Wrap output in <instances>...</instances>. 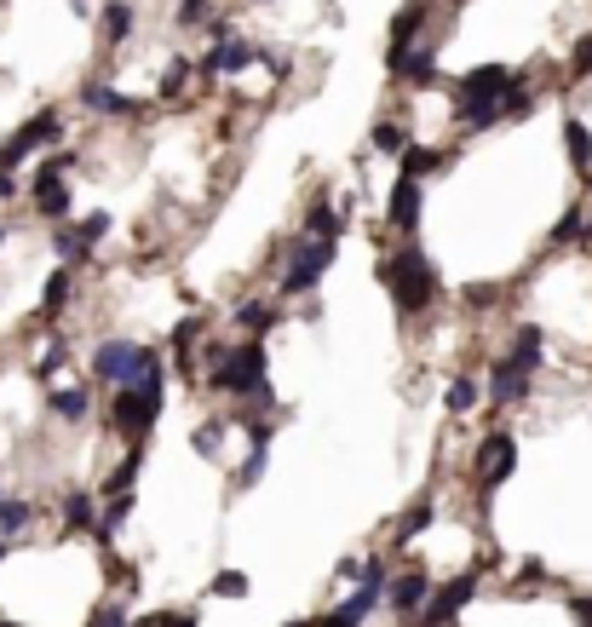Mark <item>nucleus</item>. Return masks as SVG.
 I'll list each match as a JSON object with an SVG mask.
<instances>
[{
  "instance_id": "30",
  "label": "nucleus",
  "mask_w": 592,
  "mask_h": 627,
  "mask_svg": "<svg viewBox=\"0 0 592 627\" xmlns=\"http://www.w3.org/2000/svg\"><path fill=\"white\" fill-rule=\"evenodd\" d=\"M29 518H35V507H23V501H6V495H0V530H6V535L29 530Z\"/></svg>"
},
{
  "instance_id": "52",
  "label": "nucleus",
  "mask_w": 592,
  "mask_h": 627,
  "mask_svg": "<svg viewBox=\"0 0 592 627\" xmlns=\"http://www.w3.org/2000/svg\"><path fill=\"white\" fill-rule=\"evenodd\" d=\"M288 627H305V622H288Z\"/></svg>"
},
{
  "instance_id": "4",
  "label": "nucleus",
  "mask_w": 592,
  "mask_h": 627,
  "mask_svg": "<svg viewBox=\"0 0 592 627\" xmlns=\"http://www.w3.org/2000/svg\"><path fill=\"white\" fill-rule=\"evenodd\" d=\"M161 415V369H150L138 386H115V403H110V426L127 432V438H144Z\"/></svg>"
},
{
  "instance_id": "36",
  "label": "nucleus",
  "mask_w": 592,
  "mask_h": 627,
  "mask_svg": "<svg viewBox=\"0 0 592 627\" xmlns=\"http://www.w3.org/2000/svg\"><path fill=\"white\" fill-rule=\"evenodd\" d=\"M127 622H133V616H127L121 604H98V610H92V622H87V627H127Z\"/></svg>"
},
{
  "instance_id": "8",
  "label": "nucleus",
  "mask_w": 592,
  "mask_h": 627,
  "mask_svg": "<svg viewBox=\"0 0 592 627\" xmlns=\"http://www.w3.org/2000/svg\"><path fill=\"white\" fill-rule=\"evenodd\" d=\"M472 593H478V576H472V570H466V576H455V581H443L437 593H426V604H420V622H426V627H449L460 610L472 604Z\"/></svg>"
},
{
  "instance_id": "7",
  "label": "nucleus",
  "mask_w": 592,
  "mask_h": 627,
  "mask_svg": "<svg viewBox=\"0 0 592 627\" xmlns=\"http://www.w3.org/2000/svg\"><path fill=\"white\" fill-rule=\"evenodd\" d=\"M58 133H64V121H58V110H41L35 121H23L12 139L0 144V167L12 173V167H23L35 150H46V144H58Z\"/></svg>"
},
{
  "instance_id": "21",
  "label": "nucleus",
  "mask_w": 592,
  "mask_h": 627,
  "mask_svg": "<svg viewBox=\"0 0 592 627\" xmlns=\"http://www.w3.org/2000/svg\"><path fill=\"white\" fill-rule=\"evenodd\" d=\"M236 323L248 328V334H259V340H265V334H271L282 317H276V305H265V300H242V305H236Z\"/></svg>"
},
{
  "instance_id": "38",
  "label": "nucleus",
  "mask_w": 592,
  "mask_h": 627,
  "mask_svg": "<svg viewBox=\"0 0 592 627\" xmlns=\"http://www.w3.org/2000/svg\"><path fill=\"white\" fill-rule=\"evenodd\" d=\"M570 75H592V35H581L570 52Z\"/></svg>"
},
{
  "instance_id": "37",
  "label": "nucleus",
  "mask_w": 592,
  "mask_h": 627,
  "mask_svg": "<svg viewBox=\"0 0 592 627\" xmlns=\"http://www.w3.org/2000/svg\"><path fill=\"white\" fill-rule=\"evenodd\" d=\"M581 225H587V213H581V208H570L564 219H558V231H552V242H575V236H581Z\"/></svg>"
},
{
  "instance_id": "26",
  "label": "nucleus",
  "mask_w": 592,
  "mask_h": 627,
  "mask_svg": "<svg viewBox=\"0 0 592 627\" xmlns=\"http://www.w3.org/2000/svg\"><path fill=\"white\" fill-rule=\"evenodd\" d=\"M305 236H317V242H340V236H345L340 213H334V208H311V219H305Z\"/></svg>"
},
{
  "instance_id": "2",
  "label": "nucleus",
  "mask_w": 592,
  "mask_h": 627,
  "mask_svg": "<svg viewBox=\"0 0 592 627\" xmlns=\"http://www.w3.org/2000/svg\"><path fill=\"white\" fill-rule=\"evenodd\" d=\"M265 340H248V346H213L207 351V386L213 392H230V397H265L271 386H265Z\"/></svg>"
},
{
  "instance_id": "11",
  "label": "nucleus",
  "mask_w": 592,
  "mask_h": 627,
  "mask_svg": "<svg viewBox=\"0 0 592 627\" xmlns=\"http://www.w3.org/2000/svg\"><path fill=\"white\" fill-rule=\"evenodd\" d=\"M420 179H403L397 173V185H391V202H386V225L391 231H403V236H414L420 231Z\"/></svg>"
},
{
  "instance_id": "46",
  "label": "nucleus",
  "mask_w": 592,
  "mask_h": 627,
  "mask_svg": "<svg viewBox=\"0 0 592 627\" xmlns=\"http://www.w3.org/2000/svg\"><path fill=\"white\" fill-rule=\"evenodd\" d=\"M6 196H18V179H12V173L0 167V202H6Z\"/></svg>"
},
{
  "instance_id": "29",
  "label": "nucleus",
  "mask_w": 592,
  "mask_h": 627,
  "mask_svg": "<svg viewBox=\"0 0 592 627\" xmlns=\"http://www.w3.org/2000/svg\"><path fill=\"white\" fill-rule=\"evenodd\" d=\"M472 403H478V380H449V415H472Z\"/></svg>"
},
{
  "instance_id": "9",
  "label": "nucleus",
  "mask_w": 592,
  "mask_h": 627,
  "mask_svg": "<svg viewBox=\"0 0 592 627\" xmlns=\"http://www.w3.org/2000/svg\"><path fill=\"white\" fill-rule=\"evenodd\" d=\"M69 162H75V156L64 150V156H52V162H46L41 173L29 179V190H35V208H41L46 219H64V213H69V185L58 179V173H64Z\"/></svg>"
},
{
  "instance_id": "25",
  "label": "nucleus",
  "mask_w": 592,
  "mask_h": 627,
  "mask_svg": "<svg viewBox=\"0 0 592 627\" xmlns=\"http://www.w3.org/2000/svg\"><path fill=\"white\" fill-rule=\"evenodd\" d=\"M437 167H443V150H420V144H409L397 173H403V179H426V173H437Z\"/></svg>"
},
{
  "instance_id": "20",
  "label": "nucleus",
  "mask_w": 592,
  "mask_h": 627,
  "mask_svg": "<svg viewBox=\"0 0 592 627\" xmlns=\"http://www.w3.org/2000/svg\"><path fill=\"white\" fill-rule=\"evenodd\" d=\"M64 530H98V501H92L87 489L64 495Z\"/></svg>"
},
{
  "instance_id": "35",
  "label": "nucleus",
  "mask_w": 592,
  "mask_h": 627,
  "mask_svg": "<svg viewBox=\"0 0 592 627\" xmlns=\"http://www.w3.org/2000/svg\"><path fill=\"white\" fill-rule=\"evenodd\" d=\"M207 12H213V0H179V24H184V29L207 24Z\"/></svg>"
},
{
  "instance_id": "48",
  "label": "nucleus",
  "mask_w": 592,
  "mask_h": 627,
  "mask_svg": "<svg viewBox=\"0 0 592 627\" xmlns=\"http://www.w3.org/2000/svg\"><path fill=\"white\" fill-rule=\"evenodd\" d=\"M581 242H592V213H587V225H581Z\"/></svg>"
},
{
  "instance_id": "24",
  "label": "nucleus",
  "mask_w": 592,
  "mask_h": 627,
  "mask_svg": "<svg viewBox=\"0 0 592 627\" xmlns=\"http://www.w3.org/2000/svg\"><path fill=\"white\" fill-rule=\"evenodd\" d=\"M87 409H92L87 386H64V392H52V415H58V420H87Z\"/></svg>"
},
{
  "instance_id": "34",
  "label": "nucleus",
  "mask_w": 592,
  "mask_h": 627,
  "mask_svg": "<svg viewBox=\"0 0 592 627\" xmlns=\"http://www.w3.org/2000/svg\"><path fill=\"white\" fill-rule=\"evenodd\" d=\"M219 438H225V426H219V420H213V426H196V455L213 461V455H219Z\"/></svg>"
},
{
  "instance_id": "47",
  "label": "nucleus",
  "mask_w": 592,
  "mask_h": 627,
  "mask_svg": "<svg viewBox=\"0 0 592 627\" xmlns=\"http://www.w3.org/2000/svg\"><path fill=\"white\" fill-rule=\"evenodd\" d=\"M173 627H196V616H173Z\"/></svg>"
},
{
  "instance_id": "17",
  "label": "nucleus",
  "mask_w": 592,
  "mask_h": 627,
  "mask_svg": "<svg viewBox=\"0 0 592 627\" xmlns=\"http://www.w3.org/2000/svg\"><path fill=\"white\" fill-rule=\"evenodd\" d=\"M420 29H426V6H409L403 18H391V47H386V64L391 58H403V52L420 41Z\"/></svg>"
},
{
  "instance_id": "28",
  "label": "nucleus",
  "mask_w": 592,
  "mask_h": 627,
  "mask_svg": "<svg viewBox=\"0 0 592 627\" xmlns=\"http://www.w3.org/2000/svg\"><path fill=\"white\" fill-rule=\"evenodd\" d=\"M127 518H133V489H127V495H115L110 507H104V524H98V535H104V541H110V535L121 530V524H127Z\"/></svg>"
},
{
  "instance_id": "50",
  "label": "nucleus",
  "mask_w": 592,
  "mask_h": 627,
  "mask_svg": "<svg viewBox=\"0 0 592 627\" xmlns=\"http://www.w3.org/2000/svg\"><path fill=\"white\" fill-rule=\"evenodd\" d=\"M0 248H6V225H0Z\"/></svg>"
},
{
  "instance_id": "13",
  "label": "nucleus",
  "mask_w": 592,
  "mask_h": 627,
  "mask_svg": "<svg viewBox=\"0 0 592 627\" xmlns=\"http://www.w3.org/2000/svg\"><path fill=\"white\" fill-rule=\"evenodd\" d=\"M426 593H432V581H426V570H403L397 581H386V604L397 610V616H420V604H426Z\"/></svg>"
},
{
  "instance_id": "49",
  "label": "nucleus",
  "mask_w": 592,
  "mask_h": 627,
  "mask_svg": "<svg viewBox=\"0 0 592 627\" xmlns=\"http://www.w3.org/2000/svg\"><path fill=\"white\" fill-rule=\"evenodd\" d=\"M6 553H12V547H6V535H0V558H6Z\"/></svg>"
},
{
  "instance_id": "33",
  "label": "nucleus",
  "mask_w": 592,
  "mask_h": 627,
  "mask_svg": "<svg viewBox=\"0 0 592 627\" xmlns=\"http://www.w3.org/2000/svg\"><path fill=\"white\" fill-rule=\"evenodd\" d=\"M426 524H432V507H426V501H420V507H414L409 518H403V524H397V547H403V541H414V535L426 530Z\"/></svg>"
},
{
  "instance_id": "42",
  "label": "nucleus",
  "mask_w": 592,
  "mask_h": 627,
  "mask_svg": "<svg viewBox=\"0 0 592 627\" xmlns=\"http://www.w3.org/2000/svg\"><path fill=\"white\" fill-rule=\"evenodd\" d=\"M570 616L592 627V593H575V599H570Z\"/></svg>"
},
{
  "instance_id": "41",
  "label": "nucleus",
  "mask_w": 592,
  "mask_h": 627,
  "mask_svg": "<svg viewBox=\"0 0 592 627\" xmlns=\"http://www.w3.org/2000/svg\"><path fill=\"white\" fill-rule=\"evenodd\" d=\"M58 369H64V351L52 346V351H46V357H41V363H35V374H41V380H52V374H58Z\"/></svg>"
},
{
  "instance_id": "32",
  "label": "nucleus",
  "mask_w": 592,
  "mask_h": 627,
  "mask_svg": "<svg viewBox=\"0 0 592 627\" xmlns=\"http://www.w3.org/2000/svg\"><path fill=\"white\" fill-rule=\"evenodd\" d=\"M138 466H144V449H133V455H127V461L115 466V478H110V495H127V489H133Z\"/></svg>"
},
{
  "instance_id": "27",
  "label": "nucleus",
  "mask_w": 592,
  "mask_h": 627,
  "mask_svg": "<svg viewBox=\"0 0 592 627\" xmlns=\"http://www.w3.org/2000/svg\"><path fill=\"white\" fill-rule=\"evenodd\" d=\"M374 150H380V156H403V150H409V133H403L397 121H380V127H374Z\"/></svg>"
},
{
  "instance_id": "51",
  "label": "nucleus",
  "mask_w": 592,
  "mask_h": 627,
  "mask_svg": "<svg viewBox=\"0 0 592 627\" xmlns=\"http://www.w3.org/2000/svg\"><path fill=\"white\" fill-rule=\"evenodd\" d=\"M0 627H23V622H0Z\"/></svg>"
},
{
  "instance_id": "15",
  "label": "nucleus",
  "mask_w": 592,
  "mask_h": 627,
  "mask_svg": "<svg viewBox=\"0 0 592 627\" xmlns=\"http://www.w3.org/2000/svg\"><path fill=\"white\" fill-rule=\"evenodd\" d=\"M259 58V52L248 47V41H219V47L202 58V75H242Z\"/></svg>"
},
{
  "instance_id": "45",
  "label": "nucleus",
  "mask_w": 592,
  "mask_h": 627,
  "mask_svg": "<svg viewBox=\"0 0 592 627\" xmlns=\"http://www.w3.org/2000/svg\"><path fill=\"white\" fill-rule=\"evenodd\" d=\"M317 627H363V622H351V616H345V610H334V616H322Z\"/></svg>"
},
{
  "instance_id": "10",
  "label": "nucleus",
  "mask_w": 592,
  "mask_h": 627,
  "mask_svg": "<svg viewBox=\"0 0 592 627\" xmlns=\"http://www.w3.org/2000/svg\"><path fill=\"white\" fill-rule=\"evenodd\" d=\"M512 472H518V443L506 438V432H495V438H483V443H478V478H483V489L506 484Z\"/></svg>"
},
{
  "instance_id": "39",
  "label": "nucleus",
  "mask_w": 592,
  "mask_h": 627,
  "mask_svg": "<svg viewBox=\"0 0 592 627\" xmlns=\"http://www.w3.org/2000/svg\"><path fill=\"white\" fill-rule=\"evenodd\" d=\"M184 81H190V64H173V70L161 75V98H179Z\"/></svg>"
},
{
  "instance_id": "5",
  "label": "nucleus",
  "mask_w": 592,
  "mask_h": 627,
  "mask_svg": "<svg viewBox=\"0 0 592 627\" xmlns=\"http://www.w3.org/2000/svg\"><path fill=\"white\" fill-rule=\"evenodd\" d=\"M150 369H161V357L150 346H133V340H104L92 351V374L110 380V386H138Z\"/></svg>"
},
{
  "instance_id": "19",
  "label": "nucleus",
  "mask_w": 592,
  "mask_h": 627,
  "mask_svg": "<svg viewBox=\"0 0 592 627\" xmlns=\"http://www.w3.org/2000/svg\"><path fill=\"white\" fill-rule=\"evenodd\" d=\"M69 294H75V271H69V265H58V271L46 277V294H41V317H46V323H52V317L69 305Z\"/></svg>"
},
{
  "instance_id": "16",
  "label": "nucleus",
  "mask_w": 592,
  "mask_h": 627,
  "mask_svg": "<svg viewBox=\"0 0 592 627\" xmlns=\"http://www.w3.org/2000/svg\"><path fill=\"white\" fill-rule=\"evenodd\" d=\"M529 397V374L524 369H512V363H495V369H489V403H524Z\"/></svg>"
},
{
  "instance_id": "3",
  "label": "nucleus",
  "mask_w": 592,
  "mask_h": 627,
  "mask_svg": "<svg viewBox=\"0 0 592 627\" xmlns=\"http://www.w3.org/2000/svg\"><path fill=\"white\" fill-rule=\"evenodd\" d=\"M380 277H386L397 311H432L437 294H443V277L432 271V259L420 254V248H397V254L380 265Z\"/></svg>"
},
{
  "instance_id": "31",
  "label": "nucleus",
  "mask_w": 592,
  "mask_h": 627,
  "mask_svg": "<svg viewBox=\"0 0 592 627\" xmlns=\"http://www.w3.org/2000/svg\"><path fill=\"white\" fill-rule=\"evenodd\" d=\"M207 593H213V599H242V593H248V576H242V570H219Z\"/></svg>"
},
{
  "instance_id": "12",
  "label": "nucleus",
  "mask_w": 592,
  "mask_h": 627,
  "mask_svg": "<svg viewBox=\"0 0 592 627\" xmlns=\"http://www.w3.org/2000/svg\"><path fill=\"white\" fill-rule=\"evenodd\" d=\"M104 236H110V213H87L75 231H58V259H64V265H75V259H87L92 248L104 242Z\"/></svg>"
},
{
  "instance_id": "40",
  "label": "nucleus",
  "mask_w": 592,
  "mask_h": 627,
  "mask_svg": "<svg viewBox=\"0 0 592 627\" xmlns=\"http://www.w3.org/2000/svg\"><path fill=\"white\" fill-rule=\"evenodd\" d=\"M466 305H495V282H472L466 288Z\"/></svg>"
},
{
  "instance_id": "23",
  "label": "nucleus",
  "mask_w": 592,
  "mask_h": 627,
  "mask_svg": "<svg viewBox=\"0 0 592 627\" xmlns=\"http://www.w3.org/2000/svg\"><path fill=\"white\" fill-rule=\"evenodd\" d=\"M564 150H570V162L581 167V173H592V133L581 127V121H564Z\"/></svg>"
},
{
  "instance_id": "6",
  "label": "nucleus",
  "mask_w": 592,
  "mask_h": 627,
  "mask_svg": "<svg viewBox=\"0 0 592 627\" xmlns=\"http://www.w3.org/2000/svg\"><path fill=\"white\" fill-rule=\"evenodd\" d=\"M334 248L340 242H317V236H299L288 265H282V294H311L322 277H328V265H334Z\"/></svg>"
},
{
  "instance_id": "1",
  "label": "nucleus",
  "mask_w": 592,
  "mask_h": 627,
  "mask_svg": "<svg viewBox=\"0 0 592 627\" xmlns=\"http://www.w3.org/2000/svg\"><path fill=\"white\" fill-rule=\"evenodd\" d=\"M506 93H512V70L506 64H478L472 75H460L455 87V116L466 133H489L506 116Z\"/></svg>"
},
{
  "instance_id": "18",
  "label": "nucleus",
  "mask_w": 592,
  "mask_h": 627,
  "mask_svg": "<svg viewBox=\"0 0 592 627\" xmlns=\"http://www.w3.org/2000/svg\"><path fill=\"white\" fill-rule=\"evenodd\" d=\"M81 104H87V110H98V116H133V98L115 93V87H104V81L81 87Z\"/></svg>"
},
{
  "instance_id": "22",
  "label": "nucleus",
  "mask_w": 592,
  "mask_h": 627,
  "mask_svg": "<svg viewBox=\"0 0 592 627\" xmlns=\"http://www.w3.org/2000/svg\"><path fill=\"white\" fill-rule=\"evenodd\" d=\"M98 29H104V41H110V47H121V41L133 35V6H127V0H110V6H104V18H98Z\"/></svg>"
},
{
  "instance_id": "14",
  "label": "nucleus",
  "mask_w": 592,
  "mask_h": 627,
  "mask_svg": "<svg viewBox=\"0 0 592 627\" xmlns=\"http://www.w3.org/2000/svg\"><path fill=\"white\" fill-rule=\"evenodd\" d=\"M541 357H547V334H541L535 323H524L518 334H512L506 363H512V369H524V374H535V369H541Z\"/></svg>"
},
{
  "instance_id": "44",
  "label": "nucleus",
  "mask_w": 592,
  "mask_h": 627,
  "mask_svg": "<svg viewBox=\"0 0 592 627\" xmlns=\"http://www.w3.org/2000/svg\"><path fill=\"white\" fill-rule=\"evenodd\" d=\"M363 576V558H340V581H357Z\"/></svg>"
},
{
  "instance_id": "43",
  "label": "nucleus",
  "mask_w": 592,
  "mask_h": 627,
  "mask_svg": "<svg viewBox=\"0 0 592 627\" xmlns=\"http://www.w3.org/2000/svg\"><path fill=\"white\" fill-rule=\"evenodd\" d=\"M127 627H173V610H150V616H138V622Z\"/></svg>"
}]
</instances>
